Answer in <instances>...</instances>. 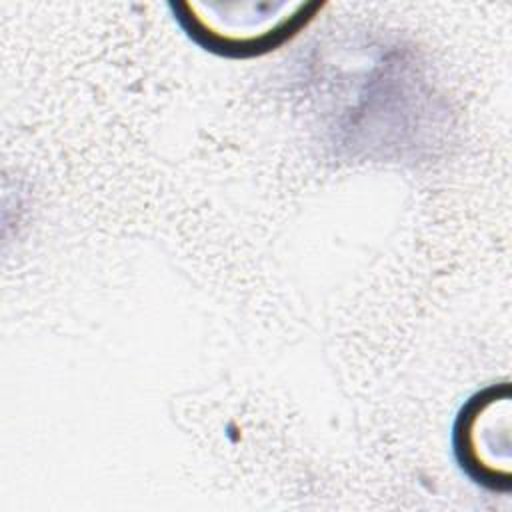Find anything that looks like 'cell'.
Returning <instances> with one entry per match:
<instances>
[{
  "label": "cell",
  "mask_w": 512,
  "mask_h": 512,
  "mask_svg": "<svg viewBox=\"0 0 512 512\" xmlns=\"http://www.w3.org/2000/svg\"><path fill=\"white\" fill-rule=\"evenodd\" d=\"M184 32L204 50L226 58L262 56L310 24L320 2H176L170 4Z\"/></svg>",
  "instance_id": "1"
},
{
  "label": "cell",
  "mask_w": 512,
  "mask_h": 512,
  "mask_svg": "<svg viewBox=\"0 0 512 512\" xmlns=\"http://www.w3.org/2000/svg\"><path fill=\"white\" fill-rule=\"evenodd\" d=\"M510 388L474 394L454 424V452L470 478L492 490L510 484Z\"/></svg>",
  "instance_id": "2"
}]
</instances>
